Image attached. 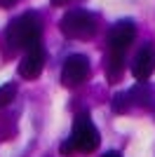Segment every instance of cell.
<instances>
[{
	"label": "cell",
	"instance_id": "1",
	"mask_svg": "<svg viewBox=\"0 0 155 157\" xmlns=\"http://www.w3.org/2000/svg\"><path fill=\"white\" fill-rule=\"evenodd\" d=\"M42 35V17L38 12H24L21 17L10 21L5 31V45L10 52H19L38 45Z\"/></svg>",
	"mask_w": 155,
	"mask_h": 157
},
{
	"label": "cell",
	"instance_id": "2",
	"mask_svg": "<svg viewBox=\"0 0 155 157\" xmlns=\"http://www.w3.org/2000/svg\"><path fill=\"white\" fill-rule=\"evenodd\" d=\"M59 28L71 40H92L97 33V17L87 10H68L59 21Z\"/></svg>",
	"mask_w": 155,
	"mask_h": 157
},
{
	"label": "cell",
	"instance_id": "3",
	"mask_svg": "<svg viewBox=\"0 0 155 157\" xmlns=\"http://www.w3.org/2000/svg\"><path fill=\"white\" fill-rule=\"evenodd\" d=\"M68 141H71L73 148L80 150V152H94L99 148V141H101V138H99V129L94 127V122L89 120L87 113H80V115H78Z\"/></svg>",
	"mask_w": 155,
	"mask_h": 157
},
{
	"label": "cell",
	"instance_id": "4",
	"mask_svg": "<svg viewBox=\"0 0 155 157\" xmlns=\"http://www.w3.org/2000/svg\"><path fill=\"white\" fill-rule=\"evenodd\" d=\"M89 75V59L85 54H71L64 61V71H61V82L66 87H78L82 85Z\"/></svg>",
	"mask_w": 155,
	"mask_h": 157
},
{
	"label": "cell",
	"instance_id": "5",
	"mask_svg": "<svg viewBox=\"0 0 155 157\" xmlns=\"http://www.w3.org/2000/svg\"><path fill=\"white\" fill-rule=\"evenodd\" d=\"M42 68H45V49L38 45H33L26 49L24 54V59H21L19 63V75L26 80H35L40 78V73H42Z\"/></svg>",
	"mask_w": 155,
	"mask_h": 157
},
{
	"label": "cell",
	"instance_id": "6",
	"mask_svg": "<svg viewBox=\"0 0 155 157\" xmlns=\"http://www.w3.org/2000/svg\"><path fill=\"white\" fill-rule=\"evenodd\" d=\"M134 38H136L134 21H129V19L117 21L108 33V49H127L134 42Z\"/></svg>",
	"mask_w": 155,
	"mask_h": 157
},
{
	"label": "cell",
	"instance_id": "7",
	"mask_svg": "<svg viewBox=\"0 0 155 157\" xmlns=\"http://www.w3.org/2000/svg\"><path fill=\"white\" fill-rule=\"evenodd\" d=\"M155 73V47L153 45H143L139 49V54L134 56L132 63V75L136 80H148Z\"/></svg>",
	"mask_w": 155,
	"mask_h": 157
},
{
	"label": "cell",
	"instance_id": "8",
	"mask_svg": "<svg viewBox=\"0 0 155 157\" xmlns=\"http://www.w3.org/2000/svg\"><path fill=\"white\" fill-rule=\"evenodd\" d=\"M103 73L108 82H120L125 73V49H108L103 56Z\"/></svg>",
	"mask_w": 155,
	"mask_h": 157
},
{
	"label": "cell",
	"instance_id": "9",
	"mask_svg": "<svg viewBox=\"0 0 155 157\" xmlns=\"http://www.w3.org/2000/svg\"><path fill=\"white\" fill-rule=\"evenodd\" d=\"M129 96H132V103L141 105V108H150L155 101V89L150 85H146L143 80H139V85L129 89Z\"/></svg>",
	"mask_w": 155,
	"mask_h": 157
},
{
	"label": "cell",
	"instance_id": "10",
	"mask_svg": "<svg viewBox=\"0 0 155 157\" xmlns=\"http://www.w3.org/2000/svg\"><path fill=\"white\" fill-rule=\"evenodd\" d=\"M132 96H129V92H117L115 96H113V101H110V108L115 113H127L129 108H132Z\"/></svg>",
	"mask_w": 155,
	"mask_h": 157
},
{
	"label": "cell",
	"instance_id": "11",
	"mask_svg": "<svg viewBox=\"0 0 155 157\" xmlns=\"http://www.w3.org/2000/svg\"><path fill=\"white\" fill-rule=\"evenodd\" d=\"M14 94H17V82H7V85L0 87V108H5L14 98Z\"/></svg>",
	"mask_w": 155,
	"mask_h": 157
},
{
	"label": "cell",
	"instance_id": "12",
	"mask_svg": "<svg viewBox=\"0 0 155 157\" xmlns=\"http://www.w3.org/2000/svg\"><path fill=\"white\" fill-rule=\"evenodd\" d=\"M101 157H122V155H120V152H117V150H110V152H103Z\"/></svg>",
	"mask_w": 155,
	"mask_h": 157
},
{
	"label": "cell",
	"instance_id": "13",
	"mask_svg": "<svg viewBox=\"0 0 155 157\" xmlns=\"http://www.w3.org/2000/svg\"><path fill=\"white\" fill-rule=\"evenodd\" d=\"M17 0H0V7H12Z\"/></svg>",
	"mask_w": 155,
	"mask_h": 157
},
{
	"label": "cell",
	"instance_id": "14",
	"mask_svg": "<svg viewBox=\"0 0 155 157\" xmlns=\"http://www.w3.org/2000/svg\"><path fill=\"white\" fill-rule=\"evenodd\" d=\"M52 2H64V0H52Z\"/></svg>",
	"mask_w": 155,
	"mask_h": 157
}]
</instances>
